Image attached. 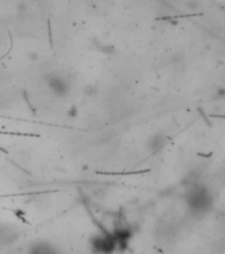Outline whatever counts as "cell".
I'll list each match as a JSON object with an SVG mask.
<instances>
[{"label":"cell","instance_id":"cell-3","mask_svg":"<svg viewBox=\"0 0 225 254\" xmlns=\"http://www.w3.org/2000/svg\"><path fill=\"white\" fill-rule=\"evenodd\" d=\"M20 232L11 224L0 225V245H11L19 238Z\"/></svg>","mask_w":225,"mask_h":254},{"label":"cell","instance_id":"cell-4","mask_svg":"<svg viewBox=\"0 0 225 254\" xmlns=\"http://www.w3.org/2000/svg\"><path fill=\"white\" fill-rule=\"evenodd\" d=\"M27 254H59V252L52 242L39 240V241L32 242L31 246L28 248Z\"/></svg>","mask_w":225,"mask_h":254},{"label":"cell","instance_id":"cell-1","mask_svg":"<svg viewBox=\"0 0 225 254\" xmlns=\"http://www.w3.org/2000/svg\"><path fill=\"white\" fill-rule=\"evenodd\" d=\"M90 248L94 254H114L119 252L118 242L109 229L93 234L90 238Z\"/></svg>","mask_w":225,"mask_h":254},{"label":"cell","instance_id":"cell-2","mask_svg":"<svg viewBox=\"0 0 225 254\" xmlns=\"http://www.w3.org/2000/svg\"><path fill=\"white\" fill-rule=\"evenodd\" d=\"M45 81H47L48 87L51 89L52 93L57 97H65L71 91L72 85L65 75L59 74V73H52L45 78Z\"/></svg>","mask_w":225,"mask_h":254}]
</instances>
